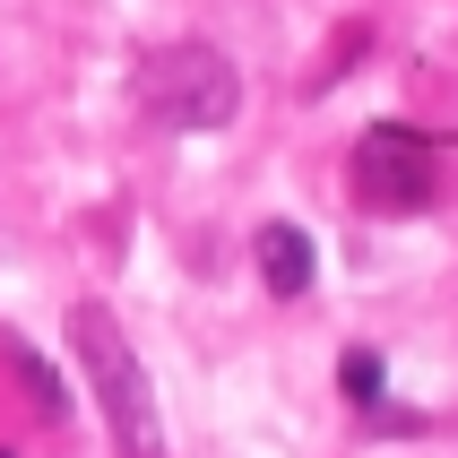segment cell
<instances>
[{
  "instance_id": "obj_4",
  "label": "cell",
  "mask_w": 458,
  "mask_h": 458,
  "mask_svg": "<svg viewBox=\"0 0 458 458\" xmlns=\"http://www.w3.org/2000/svg\"><path fill=\"white\" fill-rule=\"evenodd\" d=\"M259 277H268V294H303L311 268H320V251H311V233L303 225H259Z\"/></svg>"
},
{
  "instance_id": "obj_3",
  "label": "cell",
  "mask_w": 458,
  "mask_h": 458,
  "mask_svg": "<svg viewBox=\"0 0 458 458\" xmlns=\"http://www.w3.org/2000/svg\"><path fill=\"white\" fill-rule=\"evenodd\" d=\"M433 139L407 122H372L355 139V199L381 208V216H415V208H433Z\"/></svg>"
},
{
  "instance_id": "obj_8",
  "label": "cell",
  "mask_w": 458,
  "mask_h": 458,
  "mask_svg": "<svg viewBox=\"0 0 458 458\" xmlns=\"http://www.w3.org/2000/svg\"><path fill=\"white\" fill-rule=\"evenodd\" d=\"M0 458H9V450H0Z\"/></svg>"
},
{
  "instance_id": "obj_6",
  "label": "cell",
  "mask_w": 458,
  "mask_h": 458,
  "mask_svg": "<svg viewBox=\"0 0 458 458\" xmlns=\"http://www.w3.org/2000/svg\"><path fill=\"white\" fill-rule=\"evenodd\" d=\"M337 389H346L355 407H381V355H372V346H355V355L337 363Z\"/></svg>"
},
{
  "instance_id": "obj_7",
  "label": "cell",
  "mask_w": 458,
  "mask_h": 458,
  "mask_svg": "<svg viewBox=\"0 0 458 458\" xmlns=\"http://www.w3.org/2000/svg\"><path fill=\"white\" fill-rule=\"evenodd\" d=\"M372 424H381V433H415L424 415H415V407H372Z\"/></svg>"
},
{
  "instance_id": "obj_2",
  "label": "cell",
  "mask_w": 458,
  "mask_h": 458,
  "mask_svg": "<svg viewBox=\"0 0 458 458\" xmlns=\"http://www.w3.org/2000/svg\"><path fill=\"white\" fill-rule=\"evenodd\" d=\"M139 104L165 130H225L242 113V70L216 44H165L139 61Z\"/></svg>"
},
{
  "instance_id": "obj_5",
  "label": "cell",
  "mask_w": 458,
  "mask_h": 458,
  "mask_svg": "<svg viewBox=\"0 0 458 458\" xmlns=\"http://www.w3.org/2000/svg\"><path fill=\"white\" fill-rule=\"evenodd\" d=\"M0 355H9V381L26 389V407H35V415H52V424L70 415V389H61V372H52V363L35 355V346H26V337H9Z\"/></svg>"
},
{
  "instance_id": "obj_1",
  "label": "cell",
  "mask_w": 458,
  "mask_h": 458,
  "mask_svg": "<svg viewBox=\"0 0 458 458\" xmlns=\"http://www.w3.org/2000/svg\"><path fill=\"white\" fill-rule=\"evenodd\" d=\"M70 346H78V372L96 389V407H104L113 458H165V415H156L148 363H139V346L122 337V320L104 303H70Z\"/></svg>"
}]
</instances>
